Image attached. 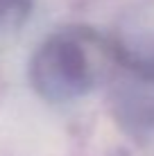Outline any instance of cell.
Here are the masks:
<instances>
[{"mask_svg":"<svg viewBox=\"0 0 154 156\" xmlns=\"http://www.w3.org/2000/svg\"><path fill=\"white\" fill-rule=\"evenodd\" d=\"M32 79L36 88L50 100L77 95L91 82L86 55L70 36H55L34 57Z\"/></svg>","mask_w":154,"mask_h":156,"instance_id":"1","label":"cell"}]
</instances>
